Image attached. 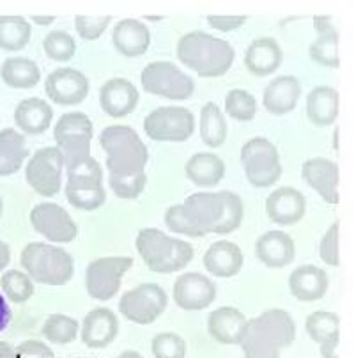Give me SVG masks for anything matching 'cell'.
<instances>
[{"label": "cell", "instance_id": "obj_11", "mask_svg": "<svg viewBox=\"0 0 354 358\" xmlns=\"http://www.w3.org/2000/svg\"><path fill=\"white\" fill-rule=\"evenodd\" d=\"M133 266L131 257H101L89 263L85 273V287L89 296L108 301L117 294L124 273Z\"/></svg>", "mask_w": 354, "mask_h": 358}, {"label": "cell", "instance_id": "obj_7", "mask_svg": "<svg viewBox=\"0 0 354 358\" xmlns=\"http://www.w3.org/2000/svg\"><path fill=\"white\" fill-rule=\"evenodd\" d=\"M142 89L149 94L183 101L195 91V82L190 75L181 71L172 62L156 61L145 66L140 75Z\"/></svg>", "mask_w": 354, "mask_h": 358}, {"label": "cell", "instance_id": "obj_10", "mask_svg": "<svg viewBox=\"0 0 354 358\" xmlns=\"http://www.w3.org/2000/svg\"><path fill=\"white\" fill-rule=\"evenodd\" d=\"M144 131L156 142H184L193 135L195 117L184 107H160L145 117Z\"/></svg>", "mask_w": 354, "mask_h": 358}, {"label": "cell", "instance_id": "obj_47", "mask_svg": "<svg viewBox=\"0 0 354 358\" xmlns=\"http://www.w3.org/2000/svg\"><path fill=\"white\" fill-rule=\"evenodd\" d=\"M112 22V16H77L75 18V29L78 36L85 41H94L101 38Z\"/></svg>", "mask_w": 354, "mask_h": 358}, {"label": "cell", "instance_id": "obj_46", "mask_svg": "<svg viewBox=\"0 0 354 358\" xmlns=\"http://www.w3.org/2000/svg\"><path fill=\"white\" fill-rule=\"evenodd\" d=\"M165 225L170 229L172 233L184 234V236H190V238L204 236V233L198 231V229L191 224L188 215L184 213L183 204H174V206H170L167 211H165Z\"/></svg>", "mask_w": 354, "mask_h": 358}, {"label": "cell", "instance_id": "obj_28", "mask_svg": "<svg viewBox=\"0 0 354 358\" xmlns=\"http://www.w3.org/2000/svg\"><path fill=\"white\" fill-rule=\"evenodd\" d=\"M282 48L273 38H259L248 46L244 54V66L256 76L273 75L282 64Z\"/></svg>", "mask_w": 354, "mask_h": 358}, {"label": "cell", "instance_id": "obj_21", "mask_svg": "<svg viewBox=\"0 0 354 358\" xmlns=\"http://www.w3.org/2000/svg\"><path fill=\"white\" fill-rule=\"evenodd\" d=\"M248 320L234 307H220L207 317V331L216 343L227 346H239L246 331Z\"/></svg>", "mask_w": 354, "mask_h": 358}, {"label": "cell", "instance_id": "obj_55", "mask_svg": "<svg viewBox=\"0 0 354 358\" xmlns=\"http://www.w3.org/2000/svg\"><path fill=\"white\" fill-rule=\"evenodd\" d=\"M32 20L39 25H50V23H54L55 18L54 16H32Z\"/></svg>", "mask_w": 354, "mask_h": 358}, {"label": "cell", "instance_id": "obj_2", "mask_svg": "<svg viewBox=\"0 0 354 358\" xmlns=\"http://www.w3.org/2000/svg\"><path fill=\"white\" fill-rule=\"evenodd\" d=\"M236 52L225 39L207 32H188L177 43V59L202 78H214L229 71Z\"/></svg>", "mask_w": 354, "mask_h": 358}, {"label": "cell", "instance_id": "obj_33", "mask_svg": "<svg viewBox=\"0 0 354 358\" xmlns=\"http://www.w3.org/2000/svg\"><path fill=\"white\" fill-rule=\"evenodd\" d=\"M68 174V188H99L103 187V171L92 155L64 160Z\"/></svg>", "mask_w": 354, "mask_h": 358}, {"label": "cell", "instance_id": "obj_16", "mask_svg": "<svg viewBox=\"0 0 354 358\" xmlns=\"http://www.w3.org/2000/svg\"><path fill=\"white\" fill-rule=\"evenodd\" d=\"M183 208L191 224L202 231L204 236L213 233L223 215V201L220 192H198L190 195L183 202Z\"/></svg>", "mask_w": 354, "mask_h": 358}, {"label": "cell", "instance_id": "obj_6", "mask_svg": "<svg viewBox=\"0 0 354 358\" xmlns=\"http://www.w3.org/2000/svg\"><path fill=\"white\" fill-rule=\"evenodd\" d=\"M241 162L244 165L248 183L256 188H267L282 176V164L273 142L264 137L248 141L241 149Z\"/></svg>", "mask_w": 354, "mask_h": 358}, {"label": "cell", "instance_id": "obj_4", "mask_svg": "<svg viewBox=\"0 0 354 358\" xmlns=\"http://www.w3.org/2000/svg\"><path fill=\"white\" fill-rule=\"evenodd\" d=\"M135 245L145 266L154 273H175L184 270L193 259L190 243L167 236L158 229H142Z\"/></svg>", "mask_w": 354, "mask_h": 358}, {"label": "cell", "instance_id": "obj_20", "mask_svg": "<svg viewBox=\"0 0 354 358\" xmlns=\"http://www.w3.org/2000/svg\"><path fill=\"white\" fill-rule=\"evenodd\" d=\"M138 89L126 78H112L99 91V105L110 117H126L138 103Z\"/></svg>", "mask_w": 354, "mask_h": 358}, {"label": "cell", "instance_id": "obj_53", "mask_svg": "<svg viewBox=\"0 0 354 358\" xmlns=\"http://www.w3.org/2000/svg\"><path fill=\"white\" fill-rule=\"evenodd\" d=\"M9 261H11V248H9V245L6 241L0 240V271L6 270Z\"/></svg>", "mask_w": 354, "mask_h": 358}, {"label": "cell", "instance_id": "obj_12", "mask_svg": "<svg viewBox=\"0 0 354 358\" xmlns=\"http://www.w3.org/2000/svg\"><path fill=\"white\" fill-rule=\"evenodd\" d=\"M92 135H94L92 122L84 112L64 114L57 121L54 130V138L64 160L91 155Z\"/></svg>", "mask_w": 354, "mask_h": 358}, {"label": "cell", "instance_id": "obj_35", "mask_svg": "<svg viewBox=\"0 0 354 358\" xmlns=\"http://www.w3.org/2000/svg\"><path fill=\"white\" fill-rule=\"evenodd\" d=\"M32 29L23 16H0V48L18 52L29 45Z\"/></svg>", "mask_w": 354, "mask_h": 358}, {"label": "cell", "instance_id": "obj_26", "mask_svg": "<svg viewBox=\"0 0 354 358\" xmlns=\"http://www.w3.org/2000/svg\"><path fill=\"white\" fill-rule=\"evenodd\" d=\"M301 96V84L296 76H276L263 94V103L270 114L283 115L294 110Z\"/></svg>", "mask_w": 354, "mask_h": 358}, {"label": "cell", "instance_id": "obj_32", "mask_svg": "<svg viewBox=\"0 0 354 358\" xmlns=\"http://www.w3.org/2000/svg\"><path fill=\"white\" fill-rule=\"evenodd\" d=\"M27 157V142L20 131L13 128L0 131V178L16 174Z\"/></svg>", "mask_w": 354, "mask_h": 358}, {"label": "cell", "instance_id": "obj_51", "mask_svg": "<svg viewBox=\"0 0 354 358\" xmlns=\"http://www.w3.org/2000/svg\"><path fill=\"white\" fill-rule=\"evenodd\" d=\"M339 343H340V336L339 334H333L332 337H327L326 341L319 344L320 346V357L323 358H339Z\"/></svg>", "mask_w": 354, "mask_h": 358}, {"label": "cell", "instance_id": "obj_38", "mask_svg": "<svg viewBox=\"0 0 354 358\" xmlns=\"http://www.w3.org/2000/svg\"><path fill=\"white\" fill-rule=\"evenodd\" d=\"M221 201H223V215L218 225L214 227V234H230L241 225L244 217V204L241 197L234 192L221 190Z\"/></svg>", "mask_w": 354, "mask_h": 358}, {"label": "cell", "instance_id": "obj_36", "mask_svg": "<svg viewBox=\"0 0 354 358\" xmlns=\"http://www.w3.org/2000/svg\"><path fill=\"white\" fill-rule=\"evenodd\" d=\"M200 138L209 148H220L227 141V121L218 105L206 103L200 110Z\"/></svg>", "mask_w": 354, "mask_h": 358}, {"label": "cell", "instance_id": "obj_3", "mask_svg": "<svg viewBox=\"0 0 354 358\" xmlns=\"http://www.w3.org/2000/svg\"><path fill=\"white\" fill-rule=\"evenodd\" d=\"M99 144L107 152V169L112 176H133L145 171L149 151L131 126H107L99 135Z\"/></svg>", "mask_w": 354, "mask_h": 358}, {"label": "cell", "instance_id": "obj_9", "mask_svg": "<svg viewBox=\"0 0 354 358\" xmlns=\"http://www.w3.org/2000/svg\"><path fill=\"white\" fill-rule=\"evenodd\" d=\"M64 157L57 145L43 148L34 152L25 169L29 187L43 197H54L62 188Z\"/></svg>", "mask_w": 354, "mask_h": 358}, {"label": "cell", "instance_id": "obj_1", "mask_svg": "<svg viewBox=\"0 0 354 358\" xmlns=\"http://www.w3.org/2000/svg\"><path fill=\"white\" fill-rule=\"evenodd\" d=\"M296 339V323L287 310L270 309L248 321L239 346L244 358H280V351Z\"/></svg>", "mask_w": 354, "mask_h": 358}, {"label": "cell", "instance_id": "obj_44", "mask_svg": "<svg viewBox=\"0 0 354 358\" xmlns=\"http://www.w3.org/2000/svg\"><path fill=\"white\" fill-rule=\"evenodd\" d=\"M154 358H186V341L177 334L163 331L151 341Z\"/></svg>", "mask_w": 354, "mask_h": 358}, {"label": "cell", "instance_id": "obj_49", "mask_svg": "<svg viewBox=\"0 0 354 358\" xmlns=\"http://www.w3.org/2000/svg\"><path fill=\"white\" fill-rule=\"evenodd\" d=\"M16 358H55L54 351L39 341H25L15 350Z\"/></svg>", "mask_w": 354, "mask_h": 358}, {"label": "cell", "instance_id": "obj_27", "mask_svg": "<svg viewBox=\"0 0 354 358\" xmlns=\"http://www.w3.org/2000/svg\"><path fill=\"white\" fill-rule=\"evenodd\" d=\"M112 43L115 50L126 57H140L147 52L151 34L144 23L133 18L121 20L112 32Z\"/></svg>", "mask_w": 354, "mask_h": 358}, {"label": "cell", "instance_id": "obj_42", "mask_svg": "<svg viewBox=\"0 0 354 358\" xmlns=\"http://www.w3.org/2000/svg\"><path fill=\"white\" fill-rule=\"evenodd\" d=\"M43 50L46 57L57 62L71 61L73 55L77 54V43L71 34L66 31H54L48 32L43 41Z\"/></svg>", "mask_w": 354, "mask_h": 358}, {"label": "cell", "instance_id": "obj_17", "mask_svg": "<svg viewBox=\"0 0 354 358\" xmlns=\"http://www.w3.org/2000/svg\"><path fill=\"white\" fill-rule=\"evenodd\" d=\"M307 201L300 190L282 187L271 192L266 199V215L278 225H294L305 217Z\"/></svg>", "mask_w": 354, "mask_h": 358}, {"label": "cell", "instance_id": "obj_56", "mask_svg": "<svg viewBox=\"0 0 354 358\" xmlns=\"http://www.w3.org/2000/svg\"><path fill=\"white\" fill-rule=\"evenodd\" d=\"M117 358H144V357H142L140 353H137V351H122Z\"/></svg>", "mask_w": 354, "mask_h": 358}, {"label": "cell", "instance_id": "obj_23", "mask_svg": "<svg viewBox=\"0 0 354 358\" xmlns=\"http://www.w3.org/2000/svg\"><path fill=\"white\" fill-rule=\"evenodd\" d=\"M330 278L327 273L314 264L297 266L289 277V289L296 300L300 301H317L327 293Z\"/></svg>", "mask_w": 354, "mask_h": 358}, {"label": "cell", "instance_id": "obj_48", "mask_svg": "<svg viewBox=\"0 0 354 358\" xmlns=\"http://www.w3.org/2000/svg\"><path fill=\"white\" fill-rule=\"evenodd\" d=\"M319 255L320 259L330 266H339L340 257H339V224H333L332 227L327 229L326 234L323 236L319 245Z\"/></svg>", "mask_w": 354, "mask_h": 358}, {"label": "cell", "instance_id": "obj_31", "mask_svg": "<svg viewBox=\"0 0 354 358\" xmlns=\"http://www.w3.org/2000/svg\"><path fill=\"white\" fill-rule=\"evenodd\" d=\"M307 115L316 126H330L339 117V92L337 89L319 85L307 98Z\"/></svg>", "mask_w": 354, "mask_h": 358}, {"label": "cell", "instance_id": "obj_5", "mask_svg": "<svg viewBox=\"0 0 354 358\" xmlns=\"http://www.w3.org/2000/svg\"><path fill=\"white\" fill-rule=\"evenodd\" d=\"M20 263L32 282L45 286H64L75 275L71 254L64 248L41 241H32L23 248Z\"/></svg>", "mask_w": 354, "mask_h": 358}, {"label": "cell", "instance_id": "obj_39", "mask_svg": "<svg viewBox=\"0 0 354 358\" xmlns=\"http://www.w3.org/2000/svg\"><path fill=\"white\" fill-rule=\"evenodd\" d=\"M0 287L6 298L13 303H25L34 294V282L27 273L20 270H9L0 278Z\"/></svg>", "mask_w": 354, "mask_h": 358}, {"label": "cell", "instance_id": "obj_14", "mask_svg": "<svg viewBox=\"0 0 354 358\" xmlns=\"http://www.w3.org/2000/svg\"><path fill=\"white\" fill-rule=\"evenodd\" d=\"M46 94L54 103L62 107L80 105L89 94V78L78 69H55L46 78Z\"/></svg>", "mask_w": 354, "mask_h": 358}, {"label": "cell", "instance_id": "obj_45", "mask_svg": "<svg viewBox=\"0 0 354 358\" xmlns=\"http://www.w3.org/2000/svg\"><path fill=\"white\" fill-rule=\"evenodd\" d=\"M145 183H147V176L145 172L133 176H112L108 179V185H110L112 192H114L115 197L119 199H137L140 197L142 192L145 190Z\"/></svg>", "mask_w": 354, "mask_h": 358}, {"label": "cell", "instance_id": "obj_8", "mask_svg": "<svg viewBox=\"0 0 354 358\" xmlns=\"http://www.w3.org/2000/svg\"><path fill=\"white\" fill-rule=\"evenodd\" d=\"M168 296L158 284L145 282L126 291L119 301V313L131 323L151 324L165 313Z\"/></svg>", "mask_w": 354, "mask_h": 358}, {"label": "cell", "instance_id": "obj_34", "mask_svg": "<svg viewBox=\"0 0 354 358\" xmlns=\"http://www.w3.org/2000/svg\"><path fill=\"white\" fill-rule=\"evenodd\" d=\"M0 76L6 85L13 89H31L36 87L41 80V71L38 64L27 57H9L6 59Z\"/></svg>", "mask_w": 354, "mask_h": 358}, {"label": "cell", "instance_id": "obj_19", "mask_svg": "<svg viewBox=\"0 0 354 358\" xmlns=\"http://www.w3.org/2000/svg\"><path fill=\"white\" fill-rule=\"evenodd\" d=\"M305 183L330 204L339 202V165L326 158H312L301 167Z\"/></svg>", "mask_w": 354, "mask_h": 358}, {"label": "cell", "instance_id": "obj_18", "mask_svg": "<svg viewBox=\"0 0 354 358\" xmlns=\"http://www.w3.org/2000/svg\"><path fill=\"white\" fill-rule=\"evenodd\" d=\"M119 334V317L107 307H98L84 317L82 343L91 350H103L110 346Z\"/></svg>", "mask_w": 354, "mask_h": 358}, {"label": "cell", "instance_id": "obj_41", "mask_svg": "<svg viewBox=\"0 0 354 358\" xmlns=\"http://www.w3.org/2000/svg\"><path fill=\"white\" fill-rule=\"evenodd\" d=\"M339 327L340 317L335 313H326V310H317V313L310 314L305 321L307 336L317 344L332 337L333 334H339Z\"/></svg>", "mask_w": 354, "mask_h": 358}, {"label": "cell", "instance_id": "obj_22", "mask_svg": "<svg viewBox=\"0 0 354 358\" xmlns=\"http://www.w3.org/2000/svg\"><path fill=\"white\" fill-rule=\"evenodd\" d=\"M257 259L267 268H283L296 257L293 238L283 231H267L256 243Z\"/></svg>", "mask_w": 354, "mask_h": 358}, {"label": "cell", "instance_id": "obj_25", "mask_svg": "<svg viewBox=\"0 0 354 358\" xmlns=\"http://www.w3.org/2000/svg\"><path fill=\"white\" fill-rule=\"evenodd\" d=\"M314 27L319 36L309 48L310 59L324 68H339V32L333 27L330 16H316Z\"/></svg>", "mask_w": 354, "mask_h": 358}, {"label": "cell", "instance_id": "obj_24", "mask_svg": "<svg viewBox=\"0 0 354 358\" xmlns=\"http://www.w3.org/2000/svg\"><path fill=\"white\" fill-rule=\"evenodd\" d=\"M244 264L241 248L236 243L220 240L211 245L204 254V266L209 273L220 278L236 277Z\"/></svg>", "mask_w": 354, "mask_h": 358}, {"label": "cell", "instance_id": "obj_37", "mask_svg": "<svg viewBox=\"0 0 354 358\" xmlns=\"http://www.w3.org/2000/svg\"><path fill=\"white\" fill-rule=\"evenodd\" d=\"M78 321L75 317H69L66 314H52L46 317L45 324H43V337L48 343L59 344V346H66L71 344L78 336Z\"/></svg>", "mask_w": 354, "mask_h": 358}, {"label": "cell", "instance_id": "obj_52", "mask_svg": "<svg viewBox=\"0 0 354 358\" xmlns=\"http://www.w3.org/2000/svg\"><path fill=\"white\" fill-rule=\"evenodd\" d=\"M9 323H11V309H9L6 298L0 294V331L6 330Z\"/></svg>", "mask_w": 354, "mask_h": 358}, {"label": "cell", "instance_id": "obj_43", "mask_svg": "<svg viewBox=\"0 0 354 358\" xmlns=\"http://www.w3.org/2000/svg\"><path fill=\"white\" fill-rule=\"evenodd\" d=\"M66 199L77 210L94 211L101 208L107 201V192L103 187L99 188H68L66 187Z\"/></svg>", "mask_w": 354, "mask_h": 358}, {"label": "cell", "instance_id": "obj_54", "mask_svg": "<svg viewBox=\"0 0 354 358\" xmlns=\"http://www.w3.org/2000/svg\"><path fill=\"white\" fill-rule=\"evenodd\" d=\"M0 358H16L15 350L9 344L0 343Z\"/></svg>", "mask_w": 354, "mask_h": 358}, {"label": "cell", "instance_id": "obj_15", "mask_svg": "<svg viewBox=\"0 0 354 358\" xmlns=\"http://www.w3.org/2000/svg\"><path fill=\"white\" fill-rule=\"evenodd\" d=\"M175 305L183 310H202L207 309L216 298V286L209 277L190 271L177 277L174 284Z\"/></svg>", "mask_w": 354, "mask_h": 358}, {"label": "cell", "instance_id": "obj_29", "mask_svg": "<svg viewBox=\"0 0 354 358\" xmlns=\"http://www.w3.org/2000/svg\"><path fill=\"white\" fill-rule=\"evenodd\" d=\"M54 108L41 98H27L20 101L15 110V122L23 134L41 135L52 124Z\"/></svg>", "mask_w": 354, "mask_h": 358}, {"label": "cell", "instance_id": "obj_50", "mask_svg": "<svg viewBox=\"0 0 354 358\" xmlns=\"http://www.w3.org/2000/svg\"><path fill=\"white\" fill-rule=\"evenodd\" d=\"M209 27L216 29L220 32H233L236 29L243 27L246 23V16H207Z\"/></svg>", "mask_w": 354, "mask_h": 358}, {"label": "cell", "instance_id": "obj_13", "mask_svg": "<svg viewBox=\"0 0 354 358\" xmlns=\"http://www.w3.org/2000/svg\"><path fill=\"white\" fill-rule=\"evenodd\" d=\"M34 231L52 243H71L78 234V227L68 211L54 202H41L31 211Z\"/></svg>", "mask_w": 354, "mask_h": 358}, {"label": "cell", "instance_id": "obj_40", "mask_svg": "<svg viewBox=\"0 0 354 358\" xmlns=\"http://www.w3.org/2000/svg\"><path fill=\"white\" fill-rule=\"evenodd\" d=\"M257 108H259V105H257L256 96L244 91V89H233L229 94L225 96V110H227L229 117L236 119V121H251L256 117Z\"/></svg>", "mask_w": 354, "mask_h": 358}, {"label": "cell", "instance_id": "obj_57", "mask_svg": "<svg viewBox=\"0 0 354 358\" xmlns=\"http://www.w3.org/2000/svg\"><path fill=\"white\" fill-rule=\"evenodd\" d=\"M2 213H4V201L0 197V217H2Z\"/></svg>", "mask_w": 354, "mask_h": 358}, {"label": "cell", "instance_id": "obj_30", "mask_svg": "<svg viewBox=\"0 0 354 358\" xmlns=\"http://www.w3.org/2000/svg\"><path fill=\"white\" fill-rule=\"evenodd\" d=\"M186 178L200 188L216 187L225 178V164L213 152H197L188 160Z\"/></svg>", "mask_w": 354, "mask_h": 358}]
</instances>
